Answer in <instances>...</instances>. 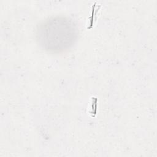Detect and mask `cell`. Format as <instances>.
I'll return each mask as SVG.
<instances>
[{
	"mask_svg": "<svg viewBox=\"0 0 157 157\" xmlns=\"http://www.w3.org/2000/svg\"><path fill=\"white\" fill-rule=\"evenodd\" d=\"M41 45L50 50H62L69 47L75 40V29L67 20L56 18L48 20L39 29Z\"/></svg>",
	"mask_w": 157,
	"mask_h": 157,
	"instance_id": "6da1fadb",
	"label": "cell"
}]
</instances>
